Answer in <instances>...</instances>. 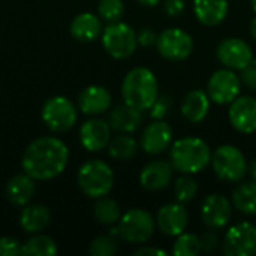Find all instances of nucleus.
<instances>
[{
	"instance_id": "obj_16",
	"label": "nucleus",
	"mask_w": 256,
	"mask_h": 256,
	"mask_svg": "<svg viewBox=\"0 0 256 256\" xmlns=\"http://www.w3.org/2000/svg\"><path fill=\"white\" fill-rule=\"evenodd\" d=\"M172 129L165 120H154L147 124L141 135V148L147 154H160L172 144Z\"/></svg>"
},
{
	"instance_id": "obj_7",
	"label": "nucleus",
	"mask_w": 256,
	"mask_h": 256,
	"mask_svg": "<svg viewBox=\"0 0 256 256\" xmlns=\"http://www.w3.org/2000/svg\"><path fill=\"white\" fill-rule=\"evenodd\" d=\"M102 46L108 56L117 60L130 57L138 46L136 32L126 22H110L102 30Z\"/></svg>"
},
{
	"instance_id": "obj_24",
	"label": "nucleus",
	"mask_w": 256,
	"mask_h": 256,
	"mask_svg": "<svg viewBox=\"0 0 256 256\" xmlns=\"http://www.w3.org/2000/svg\"><path fill=\"white\" fill-rule=\"evenodd\" d=\"M70 34L78 42H92L102 34V21L92 12L78 14L70 22Z\"/></svg>"
},
{
	"instance_id": "obj_6",
	"label": "nucleus",
	"mask_w": 256,
	"mask_h": 256,
	"mask_svg": "<svg viewBox=\"0 0 256 256\" xmlns=\"http://www.w3.org/2000/svg\"><path fill=\"white\" fill-rule=\"evenodd\" d=\"M212 166L218 178L230 183H238L248 174V160L244 153L231 144H224L213 152Z\"/></svg>"
},
{
	"instance_id": "obj_21",
	"label": "nucleus",
	"mask_w": 256,
	"mask_h": 256,
	"mask_svg": "<svg viewBox=\"0 0 256 256\" xmlns=\"http://www.w3.org/2000/svg\"><path fill=\"white\" fill-rule=\"evenodd\" d=\"M142 120H144L142 111L128 104H123V105L116 106L110 112L108 123L112 130H117L120 134H132L140 129V126L142 124Z\"/></svg>"
},
{
	"instance_id": "obj_9",
	"label": "nucleus",
	"mask_w": 256,
	"mask_h": 256,
	"mask_svg": "<svg viewBox=\"0 0 256 256\" xmlns=\"http://www.w3.org/2000/svg\"><path fill=\"white\" fill-rule=\"evenodd\" d=\"M156 48L164 58L171 62H182L192 54L194 39L183 28L170 27L158 34Z\"/></svg>"
},
{
	"instance_id": "obj_2",
	"label": "nucleus",
	"mask_w": 256,
	"mask_h": 256,
	"mask_svg": "<svg viewBox=\"0 0 256 256\" xmlns=\"http://www.w3.org/2000/svg\"><path fill=\"white\" fill-rule=\"evenodd\" d=\"M210 146L198 136H186L174 141L170 147V162L182 174H198L212 164Z\"/></svg>"
},
{
	"instance_id": "obj_34",
	"label": "nucleus",
	"mask_w": 256,
	"mask_h": 256,
	"mask_svg": "<svg viewBox=\"0 0 256 256\" xmlns=\"http://www.w3.org/2000/svg\"><path fill=\"white\" fill-rule=\"evenodd\" d=\"M172 99L168 96V94H160L159 93V96H158V99L154 100V104L150 106V117L153 118V120H164L166 116H168V112H170V110H171V105H172V102H171Z\"/></svg>"
},
{
	"instance_id": "obj_33",
	"label": "nucleus",
	"mask_w": 256,
	"mask_h": 256,
	"mask_svg": "<svg viewBox=\"0 0 256 256\" xmlns=\"http://www.w3.org/2000/svg\"><path fill=\"white\" fill-rule=\"evenodd\" d=\"M98 12L106 22H117L124 15V3L123 0H100Z\"/></svg>"
},
{
	"instance_id": "obj_32",
	"label": "nucleus",
	"mask_w": 256,
	"mask_h": 256,
	"mask_svg": "<svg viewBox=\"0 0 256 256\" xmlns=\"http://www.w3.org/2000/svg\"><path fill=\"white\" fill-rule=\"evenodd\" d=\"M117 250H118L117 237L112 234L99 236L88 246V254L92 256H114Z\"/></svg>"
},
{
	"instance_id": "obj_14",
	"label": "nucleus",
	"mask_w": 256,
	"mask_h": 256,
	"mask_svg": "<svg viewBox=\"0 0 256 256\" xmlns=\"http://www.w3.org/2000/svg\"><path fill=\"white\" fill-rule=\"evenodd\" d=\"M156 228L165 236L177 237L186 231L189 224V214L182 202H170L159 208L156 214Z\"/></svg>"
},
{
	"instance_id": "obj_10",
	"label": "nucleus",
	"mask_w": 256,
	"mask_h": 256,
	"mask_svg": "<svg viewBox=\"0 0 256 256\" xmlns=\"http://www.w3.org/2000/svg\"><path fill=\"white\" fill-rule=\"evenodd\" d=\"M242 84V78L232 69H219L210 76L207 93L212 102L218 105H230L240 96Z\"/></svg>"
},
{
	"instance_id": "obj_23",
	"label": "nucleus",
	"mask_w": 256,
	"mask_h": 256,
	"mask_svg": "<svg viewBox=\"0 0 256 256\" xmlns=\"http://www.w3.org/2000/svg\"><path fill=\"white\" fill-rule=\"evenodd\" d=\"M228 0H194V12L196 20L207 26H219L228 15Z\"/></svg>"
},
{
	"instance_id": "obj_40",
	"label": "nucleus",
	"mask_w": 256,
	"mask_h": 256,
	"mask_svg": "<svg viewBox=\"0 0 256 256\" xmlns=\"http://www.w3.org/2000/svg\"><path fill=\"white\" fill-rule=\"evenodd\" d=\"M135 256H166L168 254L159 248H153V246H142L140 249H136L134 252Z\"/></svg>"
},
{
	"instance_id": "obj_27",
	"label": "nucleus",
	"mask_w": 256,
	"mask_h": 256,
	"mask_svg": "<svg viewBox=\"0 0 256 256\" xmlns=\"http://www.w3.org/2000/svg\"><path fill=\"white\" fill-rule=\"evenodd\" d=\"M93 216L98 220V224H100L104 226L117 225L122 218L120 206L108 196L98 198L96 204L93 207Z\"/></svg>"
},
{
	"instance_id": "obj_15",
	"label": "nucleus",
	"mask_w": 256,
	"mask_h": 256,
	"mask_svg": "<svg viewBox=\"0 0 256 256\" xmlns=\"http://www.w3.org/2000/svg\"><path fill=\"white\" fill-rule=\"evenodd\" d=\"M228 118L231 126L240 134L256 132V98L238 96L230 104Z\"/></svg>"
},
{
	"instance_id": "obj_42",
	"label": "nucleus",
	"mask_w": 256,
	"mask_h": 256,
	"mask_svg": "<svg viewBox=\"0 0 256 256\" xmlns=\"http://www.w3.org/2000/svg\"><path fill=\"white\" fill-rule=\"evenodd\" d=\"M140 4H142V6H150V8H153V6H156V4H159V2L160 0H136Z\"/></svg>"
},
{
	"instance_id": "obj_5",
	"label": "nucleus",
	"mask_w": 256,
	"mask_h": 256,
	"mask_svg": "<svg viewBox=\"0 0 256 256\" xmlns=\"http://www.w3.org/2000/svg\"><path fill=\"white\" fill-rule=\"evenodd\" d=\"M76 183L84 195L92 200H98L111 192L114 186V172L104 160L90 159L80 166Z\"/></svg>"
},
{
	"instance_id": "obj_1",
	"label": "nucleus",
	"mask_w": 256,
	"mask_h": 256,
	"mask_svg": "<svg viewBox=\"0 0 256 256\" xmlns=\"http://www.w3.org/2000/svg\"><path fill=\"white\" fill-rule=\"evenodd\" d=\"M69 148L56 136H40L32 141L22 153L21 166L32 178L44 182L58 177L68 166Z\"/></svg>"
},
{
	"instance_id": "obj_36",
	"label": "nucleus",
	"mask_w": 256,
	"mask_h": 256,
	"mask_svg": "<svg viewBox=\"0 0 256 256\" xmlns=\"http://www.w3.org/2000/svg\"><path fill=\"white\" fill-rule=\"evenodd\" d=\"M216 231H218V230L208 228L202 236H200L201 248H202V252H204V254H213V252L219 248L220 240H219V236H218Z\"/></svg>"
},
{
	"instance_id": "obj_17",
	"label": "nucleus",
	"mask_w": 256,
	"mask_h": 256,
	"mask_svg": "<svg viewBox=\"0 0 256 256\" xmlns=\"http://www.w3.org/2000/svg\"><path fill=\"white\" fill-rule=\"evenodd\" d=\"M111 126L102 118H90L80 129V141L87 152H100L111 141Z\"/></svg>"
},
{
	"instance_id": "obj_26",
	"label": "nucleus",
	"mask_w": 256,
	"mask_h": 256,
	"mask_svg": "<svg viewBox=\"0 0 256 256\" xmlns=\"http://www.w3.org/2000/svg\"><path fill=\"white\" fill-rule=\"evenodd\" d=\"M232 206L240 213L256 216V180L240 183L232 192Z\"/></svg>"
},
{
	"instance_id": "obj_20",
	"label": "nucleus",
	"mask_w": 256,
	"mask_h": 256,
	"mask_svg": "<svg viewBox=\"0 0 256 256\" xmlns=\"http://www.w3.org/2000/svg\"><path fill=\"white\" fill-rule=\"evenodd\" d=\"M212 99L207 92L195 88L190 90L182 100V116L194 124H198L206 120L210 112Z\"/></svg>"
},
{
	"instance_id": "obj_22",
	"label": "nucleus",
	"mask_w": 256,
	"mask_h": 256,
	"mask_svg": "<svg viewBox=\"0 0 256 256\" xmlns=\"http://www.w3.org/2000/svg\"><path fill=\"white\" fill-rule=\"evenodd\" d=\"M34 178H32L28 174L22 172V174H16L14 176L6 188H4V195H6V200L14 204V206H18V207H24L27 206L34 192H36V186H34Z\"/></svg>"
},
{
	"instance_id": "obj_43",
	"label": "nucleus",
	"mask_w": 256,
	"mask_h": 256,
	"mask_svg": "<svg viewBox=\"0 0 256 256\" xmlns=\"http://www.w3.org/2000/svg\"><path fill=\"white\" fill-rule=\"evenodd\" d=\"M249 30H250V36H252V38L256 40V16L252 20V22H250V28H249Z\"/></svg>"
},
{
	"instance_id": "obj_30",
	"label": "nucleus",
	"mask_w": 256,
	"mask_h": 256,
	"mask_svg": "<svg viewBox=\"0 0 256 256\" xmlns=\"http://www.w3.org/2000/svg\"><path fill=\"white\" fill-rule=\"evenodd\" d=\"M202 252L201 248V240L200 236L190 234V232H182L177 236L174 246H172V254L176 256H196Z\"/></svg>"
},
{
	"instance_id": "obj_11",
	"label": "nucleus",
	"mask_w": 256,
	"mask_h": 256,
	"mask_svg": "<svg viewBox=\"0 0 256 256\" xmlns=\"http://www.w3.org/2000/svg\"><path fill=\"white\" fill-rule=\"evenodd\" d=\"M222 252L226 256L256 255V225L242 222L231 226L222 240Z\"/></svg>"
},
{
	"instance_id": "obj_44",
	"label": "nucleus",
	"mask_w": 256,
	"mask_h": 256,
	"mask_svg": "<svg viewBox=\"0 0 256 256\" xmlns=\"http://www.w3.org/2000/svg\"><path fill=\"white\" fill-rule=\"evenodd\" d=\"M250 4H252V9L255 10L256 14V0H250Z\"/></svg>"
},
{
	"instance_id": "obj_3",
	"label": "nucleus",
	"mask_w": 256,
	"mask_h": 256,
	"mask_svg": "<svg viewBox=\"0 0 256 256\" xmlns=\"http://www.w3.org/2000/svg\"><path fill=\"white\" fill-rule=\"evenodd\" d=\"M122 96L124 104L147 111L159 96V82L148 68L130 69L122 82Z\"/></svg>"
},
{
	"instance_id": "obj_37",
	"label": "nucleus",
	"mask_w": 256,
	"mask_h": 256,
	"mask_svg": "<svg viewBox=\"0 0 256 256\" xmlns=\"http://www.w3.org/2000/svg\"><path fill=\"white\" fill-rule=\"evenodd\" d=\"M240 78H242V82L248 88L256 92V58H252L250 63L242 70V76Z\"/></svg>"
},
{
	"instance_id": "obj_12",
	"label": "nucleus",
	"mask_w": 256,
	"mask_h": 256,
	"mask_svg": "<svg viewBox=\"0 0 256 256\" xmlns=\"http://www.w3.org/2000/svg\"><path fill=\"white\" fill-rule=\"evenodd\" d=\"M216 56L225 68L232 70H243L254 58L250 45L240 38L224 39L218 45Z\"/></svg>"
},
{
	"instance_id": "obj_39",
	"label": "nucleus",
	"mask_w": 256,
	"mask_h": 256,
	"mask_svg": "<svg viewBox=\"0 0 256 256\" xmlns=\"http://www.w3.org/2000/svg\"><path fill=\"white\" fill-rule=\"evenodd\" d=\"M136 36H138V45L141 46H153L158 42V34L152 28H147V27L141 28L136 33Z\"/></svg>"
},
{
	"instance_id": "obj_35",
	"label": "nucleus",
	"mask_w": 256,
	"mask_h": 256,
	"mask_svg": "<svg viewBox=\"0 0 256 256\" xmlns=\"http://www.w3.org/2000/svg\"><path fill=\"white\" fill-rule=\"evenodd\" d=\"M22 255V244L14 237H0V256Z\"/></svg>"
},
{
	"instance_id": "obj_19",
	"label": "nucleus",
	"mask_w": 256,
	"mask_h": 256,
	"mask_svg": "<svg viewBox=\"0 0 256 256\" xmlns=\"http://www.w3.org/2000/svg\"><path fill=\"white\" fill-rule=\"evenodd\" d=\"M111 106V93L102 86H88L78 96V108L86 116H99Z\"/></svg>"
},
{
	"instance_id": "obj_25",
	"label": "nucleus",
	"mask_w": 256,
	"mask_h": 256,
	"mask_svg": "<svg viewBox=\"0 0 256 256\" xmlns=\"http://www.w3.org/2000/svg\"><path fill=\"white\" fill-rule=\"evenodd\" d=\"M51 222V213L46 206L42 204H27L22 207L20 214V225L28 234H36L44 231Z\"/></svg>"
},
{
	"instance_id": "obj_8",
	"label": "nucleus",
	"mask_w": 256,
	"mask_h": 256,
	"mask_svg": "<svg viewBox=\"0 0 256 256\" xmlns=\"http://www.w3.org/2000/svg\"><path fill=\"white\" fill-rule=\"evenodd\" d=\"M42 122L52 132H68L70 130L78 120V112L75 105L64 96L50 98L40 111Z\"/></svg>"
},
{
	"instance_id": "obj_41",
	"label": "nucleus",
	"mask_w": 256,
	"mask_h": 256,
	"mask_svg": "<svg viewBox=\"0 0 256 256\" xmlns=\"http://www.w3.org/2000/svg\"><path fill=\"white\" fill-rule=\"evenodd\" d=\"M248 174L250 176L252 180H256V158L248 165Z\"/></svg>"
},
{
	"instance_id": "obj_31",
	"label": "nucleus",
	"mask_w": 256,
	"mask_h": 256,
	"mask_svg": "<svg viewBox=\"0 0 256 256\" xmlns=\"http://www.w3.org/2000/svg\"><path fill=\"white\" fill-rule=\"evenodd\" d=\"M198 194V183L189 177V174H184L178 177L174 183V196L178 202L186 204L190 202Z\"/></svg>"
},
{
	"instance_id": "obj_38",
	"label": "nucleus",
	"mask_w": 256,
	"mask_h": 256,
	"mask_svg": "<svg viewBox=\"0 0 256 256\" xmlns=\"http://www.w3.org/2000/svg\"><path fill=\"white\" fill-rule=\"evenodd\" d=\"M164 9L170 16H180L186 9V0H165Z\"/></svg>"
},
{
	"instance_id": "obj_13",
	"label": "nucleus",
	"mask_w": 256,
	"mask_h": 256,
	"mask_svg": "<svg viewBox=\"0 0 256 256\" xmlns=\"http://www.w3.org/2000/svg\"><path fill=\"white\" fill-rule=\"evenodd\" d=\"M232 218V202L220 195L212 194L208 195L201 207V219L207 228L220 230L230 224Z\"/></svg>"
},
{
	"instance_id": "obj_18",
	"label": "nucleus",
	"mask_w": 256,
	"mask_h": 256,
	"mask_svg": "<svg viewBox=\"0 0 256 256\" xmlns=\"http://www.w3.org/2000/svg\"><path fill=\"white\" fill-rule=\"evenodd\" d=\"M172 165L168 160H153L147 164L140 172V183L148 192H159L168 188L172 180Z\"/></svg>"
},
{
	"instance_id": "obj_29",
	"label": "nucleus",
	"mask_w": 256,
	"mask_h": 256,
	"mask_svg": "<svg viewBox=\"0 0 256 256\" xmlns=\"http://www.w3.org/2000/svg\"><path fill=\"white\" fill-rule=\"evenodd\" d=\"M56 254L57 244L48 236H33L22 244L24 256H54Z\"/></svg>"
},
{
	"instance_id": "obj_28",
	"label": "nucleus",
	"mask_w": 256,
	"mask_h": 256,
	"mask_svg": "<svg viewBox=\"0 0 256 256\" xmlns=\"http://www.w3.org/2000/svg\"><path fill=\"white\" fill-rule=\"evenodd\" d=\"M138 152V142L128 134H120L111 138L108 144V153L116 160H130Z\"/></svg>"
},
{
	"instance_id": "obj_4",
	"label": "nucleus",
	"mask_w": 256,
	"mask_h": 256,
	"mask_svg": "<svg viewBox=\"0 0 256 256\" xmlns=\"http://www.w3.org/2000/svg\"><path fill=\"white\" fill-rule=\"evenodd\" d=\"M156 230V219L142 208H130L122 214L117 225H112L110 234L130 243L144 244L147 243Z\"/></svg>"
}]
</instances>
